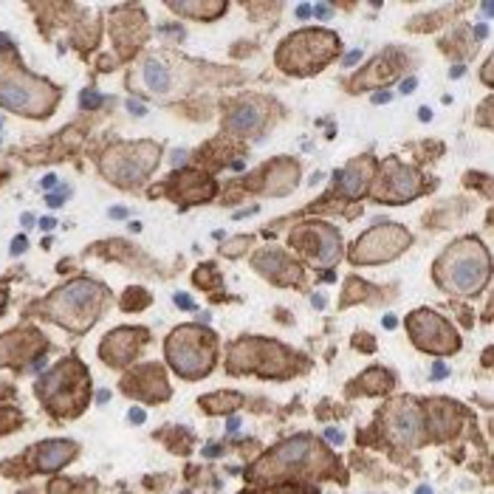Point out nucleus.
I'll return each instance as SVG.
<instances>
[{"label":"nucleus","instance_id":"7c9ffc66","mask_svg":"<svg viewBox=\"0 0 494 494\" xmlns=\"http://www.w3.org/2000/svg\"><path fill=\"white\" fill-rule=\"evenodd\" d=\"M175 305H181V308H190V311L195 308V305H192V299H190L187 294H175Z\"/></svg>","mask_w":494,"mask_h":494},{"label":"nucleus","instance_id":"bb28decb","mask_svg":"<svg viewBox=\"0 0 494 494\" xmlns=\"http://www.w3.org/2000/svg\"><path fill=\"white\" fill-rule=\"evenodd\" d=\"M127 418H130L133 424H144V418H147V412H144V409H136V407H133L130 412H127Z\"/></svg>","mask_w":494,"mask_h":494},{"label":"nucleus","instance_id":"ea45409f","mask_svg":"<svg viewBox=\"0 0 494 494\" xmlns=\"http://www.w3.org/2000/svg\"><path fill=\"white\" fill-rule=\"evenodd\" d=\"M40 226H43L45 232H51L54 226H57V220H54V217H43V220H40Z\"/></svg>","mask_w":494,"mask_h":494},{"label":"nucleus","instance_id":"423d86ee","mask_svg":"<svg viewBox=\"0 0 494 494\" xmlns=\"http://www.w3.org/2000/svg\"><path fill=\"white\" fill-rule=\"evenodd\" d=\"M158 161V147L150 141H139V144H121V147L110 150L102 161L104 175L116 184H139L144 175L153 170Z\"/></svg>","mask_w":494,"mask_h":494},{"label":"nucleus","instance_id":"39448f33","mask_svg":"<svg viewBox=\"0 0 494 494\" xmlns=\"http://www.w3.org/2000/svg\"><path fill=\"white\" fill-rule=\"evenodd\" d=\"M167 359L173 364L175 373H181L184 379H200L212 370V347L203 342L198 328H178L173 330V336L167 342Z\"/></svg>","mask_w":494,"mask_h":494},{"label":"nucleus","instance_id":"c9c22d12","mask_svg":"<svg viewBox=\"0 0 494 494\" xmlns=\"http://www.w3.org/2000/svg\"><path fill=\"white\" fill-rule=\"evenodd\" d=\"M308 14H311V6H308V3H299V6H296V17L305 20Z\"/></svg>","mask_w":494,"mask_h":494},{"label":"nucleus","instance_id":"72a5a7b5","mask_svg":"<svg viewBox=\"0 0 494 494\" xmlns=\"http://www.w3.org/2000/svg\"><path fill=\"white\" fill-rule=\"evenodd\" d=\"M40 184H43V190H54V187H57V175H54V173H48V175H45V178H43Z\"/></svg>","mask_w":494,"mask_h":494},{"label":"nucleus","instance_id":"6e6552de","mask_svg":"<svg viewBox=\"0 0 494 494\" xmlns=\"http://www.w3.org/2000/svg\"><path fill=\"white\" fill-rule=\"evenodd\" d=\"M407 328L412 333V342L421 350H429L435 356H446L460 347V339L455 333V328L443 316H438L435 311H426V308L424 311H415L409 316Z\"/></svg>","mask_w":494,"mask_h":494},{"label":"nucleus","instance_id":"473e14b6","mask_svg":"<svg viewBox=\"0 0 494 494\" xmlns=\"http://www.w3.org/2000/svg\"><path fill=\"white\" fill-rule=\"evenodd\" d=\"M432 376H435V379H443V376H446V364H443L441 359L435 362V367H432Z\"/></svg>","mask_w":494,"mask_h":494},{"label":"nucleus","instance_id":"7ed1b4c3","mask_svg":"<svg viewBox=\"0 0 494 494\" xmlns=\"http://www.w3.org/2000/svg\"><path fill=\"white\" fill-rule=\"evenodd\" d=\"M102 296H104L102 286H96L91 280H74L45 302V311H48L51 319H57L65 328L85 330L96 319Z\"/></svg>","mask_w":494,"mask_h":494},{"label":"nucleus","instance_id":"f8f14e48","mask_svg":"<svg viewBox=\"0 0 494 494\" xmlns=\"http://www.w3.org/2000/svg\"><path fill=\"white\" fill-rule=\"evenodd\" d=\"M384 426H387V438H390L395 446H401V449H409V446H415V443L424 438L421 409L407 398L395 401V404L387 409Z\"/></svg>","mask_w":494,"mask_h":494},{"label":"nucleus","instance_id":"2eb2a0df","mask_svg":"<svg viewBox=\"0 0 494 494\" xmlns=\"http://www.w3.org/2000/svg\"><path fill=\"white\" fill-rule=\"evenodd\" d=\"M139 333L136 330H127V328H121L116 330V333H107V339L102 342V347H99V353H102V359L107 364H113V367H121V364H127L136 356V347H139Z\"/></svg>","mask_w":494,"mask_h":494},{"label":"nucleus","instance_id":"393cba45","mask_svg":"<svg viewBox=\"0 0 494 494\" xmlns=\"http://www.w3.org/2000/svg\"><path fill=\"white\" fill-rule=\"evenodd\" d=\"M325 438H328V441H333V443H342V441H345V432H342V429L328 426V429H325Z\"/></svg>","mask_w":494,"mask_h":494},{"label":"nucleus","instance_id":"a19ab883","mask_svg":"<svg viewBox=\"0 0 494 494\" xmlns=\"http://www.w3.org/2000/svg\"><path fill=\"white\" fill-rule=\"evenodd\" d=\"M184 161H187V153H184V150L173 153V164H184Z\"/></svg>","mask_w":494,"mask_h":494},{"label":"nucleus","instance_id":"ddd939ff","mask_svg":"<svg viewBox=\"0 0 494 494\" xmlns=\"http://www.w3.org/2000/svg\"><path fill=\"white\" fill-rule=\"evenodd\" d=\"M296 234H302V237H311V243L308 246H313L311 254H313V260L322 263V266H330V263H336L339 260V254H342V249H339V234L333 226L328 223H305L296 229Z\"/></svg>","mask_w":494,"mask_h":494},{"label":"nucleus","instance_id":"20e7f679","mask_svg":"<svg viewBox=\"0 0 494 494\" xmlns=\"http://www.w3.org/2000/svg\"><path fill=\"white\" fill-rule=\"evenodd\" d=\"M336 34L330 31H299V34L288 37L286 45L280 48L277 62L286 71H313L322 68V62H328L336 54Z\"/></svg>","mask_w":494,"mask_h":494},{"label":"nucleus","instance_id":"aec40b11","mask_svg":"<svg viewBox=\"0 0 494 494\" xmlns=\"http://www.w3.org/2000/svg\"><path fill=\"white\" fill-rule=\"evenodd\" d=\"M141 82L150 94H167L173 88V71L167 68L164 62L158 60H147L141 65Z\"/></svg>","mask_w":494,"mask_h":494},{"label":"nucleus","instance_id":"de8ad7c7","mask_svg":"<svg viewBox=\"0 0 494 494\" xmlns=\"http://www.w3.org/2000/svg\"><path fill=\"white\" fill-rule=\"evenodd\" d=\"M384 328H395V316H384Z\"/></svg>","mask_w":494,"mask_h":494},{"label":"nucleus","instance_id":"f3484780","mask_svg":"<svg viewBox=\"0 0 494 494\" xmlns=\"http://www.w3.org/2000/svg\"><path fill=\"white\" fill-rule=\"evenodd\" d=\"M370 173H373V164H370V161H356V164H350L347 170L336 173L342 192H345L347 198H359V195L367 190V184H370Z\"/></svg>","mask_w":494,"mask_h":494},{"label":"nucleus","instance_id":"58836bf2","mask_svg":"<svg viewBox=\"0 0 494 494\" xmlns=\"http://www.w3.org/2000/svg\"><path fill=\"white\" fill-rule=\"evenodd\" d=\"M45 200H48L51 206H60V203H62V195H60V192H51V195H48Z\"/></svg>","mask_w":494,"mask_h":494},{"label":"nucleus","instance_id":"4468645a","mask_svg":"<svg viewBox=\"0 0 494 494\" xmlns=\"http://www.w3.org/2000/svg\"><path fill=\"white\" fill-rule=\"evenodd\" d=\"M384 173H387L384 192H387V198H393V203H404V200L415 198L421 192V178L412 167H404L398 161H387Z\"/></svg>","mask_w":494,"mask_h":494},{"label":"nucleus","instance_id":"b1692460","mask_svg":"<svg viewBox=\"0 0 494 494\" xmlns=\"http://www.w3.org/2000/svg\"><path fill=\"white\" fill-rule=\"evenodd\" d=\"M79 102H82V107H85V110H96V107H99V104L104 102V96H102V94H96V91H82Z\"/></svg>","mask_w":494,"mask_h":494},{"label":"nucleus","instance_id":"1a4fd4ad","mask_svg":"<svg viewBox=\"0 0 494 494\" xmlns=\"http://www.w3.org/2000/svg\"><path fill=\"white\" fill-rule=\"evenodd\" d=\"M291 356L277 342H237L232 347V367L234 370H254L263 376H283L288 370Z\"/></svg>","mask_w":494,"mask_h":494},{"label":"nucleus","instance_id":"5701e85b","mask_svg":"<svg viewBox=\"0 0 494 494\" xmlns=\"http://www.w3.org/2000/svg\"><path fill=\"white\" fill-rule=\"evenodd\" d=\"M240 395H234V393H217V395H209V398H203V404H206V409H212V412H223V409H234V407H240Z\"/></svg>","mask_w":494,"mask_h":494},{"label":"nucleus","instance_id":"79ce46f5","mask_svg":"<svg viewBox=\"0 0 494 494\" xmlns=\"http://www.w3.org/2000/svg\"><path fill=\"white\" fill-rule=\"evenodd\" d=\"M269 494H311V492H299V489H280V492H269Z\"/></svg>","mask_w":494,"mask_h":494},{"label":"nucleus","instance_id":"f03ea898","mask_svg":"<svg viewBox=\"0 0 494 494\" xmlns=\"http://www.w3.org/2000/svg\"><path fill=\"white\" fill-rule=\"evenodd\" d=\"M54 99H57V94L51 91L48 82L31 77L6 57H0V104L3 107H9L14 113L40 116V113H48Z\"/></svg>","mask_w":494,"mask_h":494},{"label":"nucleus","instance_id":"8fccbe9b","mask_svg":"<svg viewBox=\"0 0 494 494\" xmlns=\"http://www.w3.org/2000/svg\"><path fill=\"white\" fill-rule=\"evenodd\" d=\"M415 494H432V489H429V486H418Z\"/></svg>","mask_w":494,"mask_h":494},{"label":"nucleus","instance_id":"0eeeda50","mask_svg":"<svg viewBox=\"0 0 494 494\" xmlns=\"http://www.w3.org/2000/svg\"><path fill=\"white\" fill-rule=\"evenodd\" d=\"M79 370L77 362H65L60 367H54L48 376L40 379L37 384V393H40V398L48 401V407L57 409V412H74V409L82 404L85 398V376H79L77 382H71V376Z\"/></svg>","mask_w":494,"mask_h":494},{"label":"nucleus","instance_id":"9d476101","mask_svg":"<svg viewBox=\"0 0 494 494\" xmlns=\"http://www.w3.org/2000/svg\"><path fill=\"white\" fill-rule=\"evenodd\" d=\"M409 243V232H404L401 226L387 223V226H376L367 234H362L356 240V249L350 252L353 263H384L393 260L395 254H401Z\"/></svg>","mask_w":494,"mask_h":494},{"label":"nucleus","instance_id":"09e8293b","mask_svg":"<svg viewBox=\"0 0 494 494\" xmlns=\"http://www.w3.org/2000/svg\"><path fill=\"white\" fill-rule=\"evenodd\" d=\"M31 220H34V215H31V212H26V215H23V226H31Z\"/></svg>","mask_w":494,"mask_h":494},{"label":"nucleus","instance_id":"a18cd8bd","mask_svg":"<svg viewBox=\"0 0 494 494\" xmlns=\"http://www.w3.org/2000/svg\"><path fill=\"white\" fill-rule=\"evenodd\" d=\"M124 215H127V212H124V209H121V206L110 209V217H124Z\"/></svg>","mask_w":494,"mask_h":494},{"label":"nucleus","instance_id":"412c9836","mask_svg":"<svg viewBox=\"0 0 494 494\" xmlns=\"http://www.w3.org/2000/svg\"><path fill=\"white\" fill-rule=\"evenodd\" d=\"M277 181H286V187L291 190V187L296 184V164H291V161H277V164L269 170L266 192H271V195H274V190H277Z\"/></svg>","mask_w":494,"mask_h":494},{"label":"nucleus","instance_id":"9b49d317","mask_svg":"<svg viewBox=\"0 0 494 494\" xmlns=\"http://www.w3.org/2000/svg\"><path fill=\"white\" fill-rule=\"evenodd\" d=\"M313 452L316 449H313L311 438H308V435H296L291 441L280 443L271 455H266V458L254 466V472L260 477H269V475H286L291 469H305Z\"/></svg>","mask_w":494,"mask_h":494},{"label":"nucleus","instance_id":"37998d69","mask_svg":"<svg viewBox=\"0 0 494 494\" xmlns=\"http://www.w3.org/2000/svg\"><path fill=\"white\" fill-rule=\"evenodd\" d=\"M418 119H421V121H429V119H432V110H429V107H421Z\"/></svg>","mask_w":494,"mask_h":494},{"label":"nucleus","instance_id":"dca6fc26","mask_svg":"<svg viewBox=\"0 0 494 494\" xmlns=\"http://www.w3.org/2000/svg\"><path fill=\"white\" fill-rule=\"evenodd\" d=\"M257 269L263 274H269L271 280H277V283H286V286L288 283H296V280L302 277L299 269H296L294 263H288L283 252H263L257 257Z\"/></svg>","mask_w":494,"mask_h":494},{"label":"nucleus","instance_id":"a211bd4d","mask_svg":"<svg viewBox=\"0 0 494 494\" xmlns=\"http://www.w3.org/2000/svg\"><path fill=\"white\" fill-rule=\"evenodd\" d=\"M74 443L71 441H48L40 446V455H37V466L40 472H57L74 458Z\"/></svg>","mask_w":494,"mask_h":494},{"label":"nucleus","instance_id":"cd10ccee","mask_svg":"<svg viewBox=\"0 0 494 494\" xmlns=\"http://www.w3.org/2000/svg\"><path fill=\"white\" fill-rule=\"evenodd\" d=\"M127 107H130V113H136V116H147V107H144L141 102H136V99H130Z\"/></svg>","mask_w":494,"mask_h":494},{"label":"nucleus","instance_id":"f704fd0d","mask_svg":"<svg viewBox=\"0 0 494 494\" xmlns=\"http://www.w3.org/2000/svg\"><path fill=\"white\" fill-rule=\"evenodd\" d=\"M412 91H415V77H409V79L401 82V94H412Z\"/></svg>","mask_w":494,"mask_h":494},{"label":"nucleus","instance_id":"a878e982","mask_svg":"<svg viewBox=\"0 0 494 494\" xmlns=\"http://www.w3.org/2000/svg\"><path fill=\"white\" fill-rule=\"evenodd\" d=\"M311 11H313V14H316L319 20L330 17V6H328V3H316V6H311Z\"/></svg>","mask_w":494,"mask_h":494},{"label":"nucleus","instance_id":"c756f323","mask_svg":"<svg viewBox=\"0 0 494 494\" xmlns=\"http://www.w3.org/2000/svg\"><path fill=\"white\" fill-rule=\"evenodd\" d=\"M359 60H362V51H350V54L345 57V68H353Z\"/></svg>","mask_w":494,"mask_h":494},{"label":"nucleus","instance_id":"49530a36","mask_svg":"<svg viewBox=\"0 0 494 494\" xmlns=\"http://www.w3.org/2000/svg\"><path fill=\"white\" fill-rule=\"evenodd\" d=\"M311 302L316 305V308H322V305H325V296H316V294H313V296H311Z\"/></svg>","mask_w":494,"mask_h":494},{"label":"nucleus","instance_id":"4c0bfd02","mask_svg":"<svg viewBox=\"0 0 494 494\" xmlns=\"http://www.w3.org/2000/svg\"><path fill=\"white\" fill-rule=\"evenodd\" d=\"M373 102H376V104L390 102V94H387V91H379V94H373Z\"/></svg>","mask_w":494,"mask_h":494},{"label":"nucleus","instance_id":"6ab92c4d","mask_svg":"<svg viewBox=\"0 0 494 494\" xmlns=\"http://www.w3.org/2000/svg\"><path fill=\"white\" fill-rule=\"evenodd\" d=\"M263 124V110L254 102H246L240 107H234L229 116H226V127L232 133H252Z\"/></svg>","mask_w":494,"mask_h":494},{"label":"nucleus","instance_id":"c85d7f7f","mask_svg":"<svg viewBox=\"0 0 494 494\" xmlns=\"http://www.w3.org/2000/svg\"><path fill=\"white\" fill-rule=\"evenodd\" d=\"M20 252H26V234L14 237V243H11V254H20Z\"/></svg>","mask_w":494,"mask_h":494},{"label":"nucleus","instance_id":"e433bc0d","mask_svg":"<svg viewBox=\"0 0 494 494\" xmlns=\"http://www.w3.org/2000/svg\"><path fill=\"white\" fill-rule=\"evenodd\" d=\"M226 429H229V435H234L240 429V418H229V421H226Z\"/></svg>","mask_w":494,"mask_h":494},{"label":"nucleus","instance_id":"2f4dec72","mask_svg":"<svg viewBox=\"0 0 494 494\" xmlns=\"http://www.w3.org/2000/svg\"><path fill=\"white\" fill-rule=\"evenodd\" d=\"M220 452H223V449H220L217 443H209L206 449H203V455H206V458H220Z\"/></svg>","mask_w":494,"mask_h":494},{"label":"nucleus","instance_id":"c03bdc74","mask_svg":"<svg viewBox=\"0 0 494 494\" xmlns=\"http://www.w3.org/2000/svg\"><path fill=\"white\" fill-rule=\"evenodd\" d=\"M107 398H110V393H107V390H99V393H96V401H99V404H104Z\"/></svg>","mask_w":494,"mask_h":494},{"label":"nucleus","instance_id":"f257e3e1","mask_svg":"<svg viewBox=\"0 0 494 494\" xmlns=\"http://www.w3.org/2000/svg\"><path fill=\"white\" fill-rule=\"evenodd\" d=\"M435 277L446 291L477 294L489 280V252L472 237L458 240L441 254L435 266Z\"/></svg>","mask_w":494,"mask_h":494},{"label":"nucleus","instance_id":"4be33fe9","mask_svg":"<svg viewBox=\"0 0 494 494\" xmlns=\"http://www.w3.org/2000/svg\"><path fill=\"white\" fill-rule=\"evenodd\" d=\"M170 9L192 17H217L220 11H226V3H170Z\"/></svg>","mask_w":494,"mask_h":494},{"label":"nucleus","instance_id":"3c124183","mask_svg":"<svg viewBox=\"0 0 494 494\" xmlns=\"http://www.w3.org/2000/svg\"><path fill=\"white\" fill-rule=\"evenodd\" d=\"M6 305V288H0V308Z\"/></svg>","mask_w":494,"mask_h":494}]
</instances>
